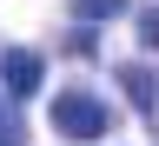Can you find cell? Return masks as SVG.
I'll list each match as a JSON object with an SVG mask.
<instances>
[{
    "label": "cell",
    "mask_w": 159,
    "mask_h": 146,
    "mask_svg": "<svg viewBox=\"0 0 159 146\" xmlns=\"http://www.w3.org/2000/svg\"><path fill=\"white\" fill-rule=\"evenodd\" d=\"M119 93H126L139 113H152V106H159V73L139 67V60H126V67H119Z\"/></svg>",
    "instance_id": "cell-3"
},
{
    "label": "cell",
    "mask_w": 159,
    "mask_h": 146,
    "mask_svg": "<svg viewBox=\"0 0 159 146\" xmlns=\"http://www.w3.org/2000/svg\"><path fill=\"white\" fill-rule=\"evenodd\" d=\"M40 80H47V60H40L33 47H7V53H0V87H7V93L27 100V93H40Z\"/></svg>",
    "instance_id": "cell-2"
},
{
    "label": "cell",
    "mask_w": 159,
    "mask_h": 146,
    "mask_svg": "<svg viewBox=\"0 0 159 146\" xmlns=\"http://www.w3.org/2000/svg\"><path fill=\"white\" fill-rule=\"evenodd\" d=\"M0 139H20V133H13V113H7V100H0Z\"/></svg>",
    "instance_id": "cell-6"
},
{
    "label": "cell",
    "mask_w": 159,
    "mask_h": 146,
    "mask_svg": "<svg viewBox=\"0 0 159 146\" xmlns=\"http://www.w3.org/2000/svg\"><path fill=\"white\" fill-rule=\"evenodd\" d=\"M139 40L159 53V7H146V13H139Z\"/></svg>",
    "instance_id": "cell-5"
},
{
    "label": "cell",
    "mask_w": 159,
    "mask_h": 146,
    "mask_svg": "<svg viewBox=\"0 0 159 146\" xmlns=\"http://www.w3.org/2000/svg\"><path fill=\"white\" fill-rule=\"evenodd\" d=\"M53 126L66 133V139H106V133H113V106H106L99 93L73 87V93L53 100Z\"/></svg>",
    "instance_id": "cell-1"
},
{
    "label": "cell",
    "mask_w": 159,
    "mask_h": 146,
    "mask_svg": "<svg viewBox=\"0 0 159 146\" xmlns=\"http://www.w3.org/2000/svg\"><path fill=\"white\" fill-rule=\"evenodd\" d=\"M119 7H126V0H73V20H86V27H106Z\"/></svg>",
    "instance_id": "cell-4"
}]
</instances>
